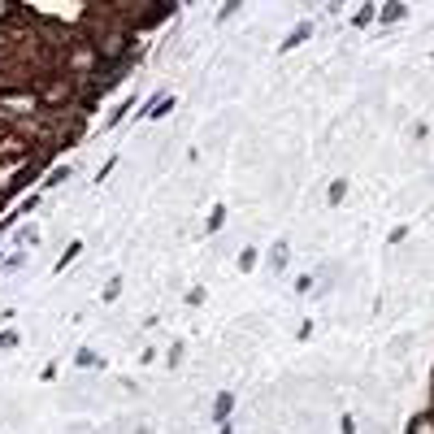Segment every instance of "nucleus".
Here are the masks:
<instances>
[]
</instances>
